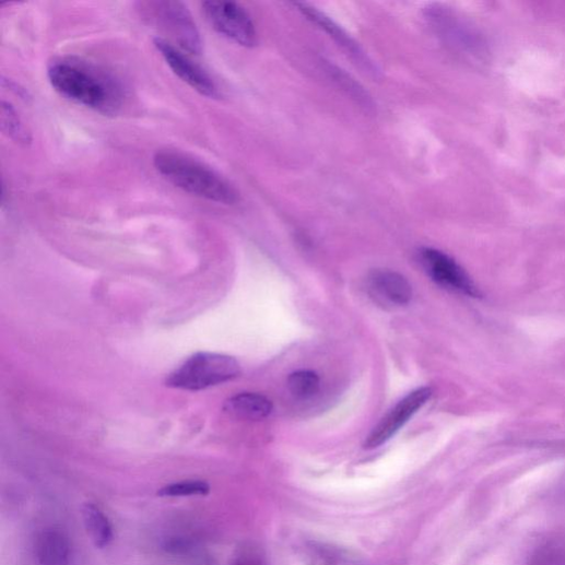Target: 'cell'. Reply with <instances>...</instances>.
<instances>
[{"label":"cell","mask_w":565,"mask_h":565,"mask_svg":"<svg viewBox=\"0 0 565 565\" xmlns=\"http://www.w3.org/2000/svg\"><path fill=\"white\" fill-rule=\"evenodd\" d=\"M48 79L63 97L101 113L118 115L125 101L119 80L103 68L81 58L60 57L48 66Z\"/></svg>","instance_id":"cell-1"},{"label":"cell","mask_w":565,"mask_h":565,"mask_svg":"<svg viewBox=\"0 0 565 565\" xmlns=\"http://www.w3.org/2000/svg\"><path fill=\"white\" fill-rule=\"evenodd\" d=\"M374 295L390 304L408 305L413 296L412 286L401 274L390 270H376L368 278Z\"/></svg>","instance_id":"cell-11"},{"label":"cell","mask_w":565,"mask_h":565,"mask_svg":"<svg viewBox=\"0 0 565 565\" xmlns=\"http://www.w3.org/2000/svg\"><path fill=\"white\" fill-rule=\"evenodd\" d=\"M432 389H416L398 402L376 425L365 442V448L380 447L391 439L431 399Z\"/></svg>","instance_id":"cell-6"},{"label":"cell","mask_w":565,"mask_h":565,"mask_svg":"<svg viewBox=\"0 0 565 565\" xmlns=\"http://www.w3.org/2000/svg\"><path fill=\"white\" fill-rule=\"evenodd\" d=\"M85 529L96 548H106L113 540V528L107 516L94 504H85L82 509Z\"/></svg>","instance_id":"cell-13"},{"label":"cell","mask_w":565,"mask_h":565,"mask_svg":"<svg viewBox=\"0 0 565 565\" xmlns=\"http://www.w3.org/2000/svg\"><path fill=\"white\" fill-rule=\"evenodd\" d=\"M420 260L426 273L438 285L473 297L480 295L469 274L447 255L435 249L424 248L420 251Z\"/></svg>","instance_id":"cell-7"},{"label":"cell","mask_w":565,"mask_h":565,"mask_svg":"<svg viewBox=\"0 0 565 565\" xmlns=\"http://www.w3.org/2000/svg\"><path fill=\"white\" fill-rule=\"evenodd\" d=\"M242 374L239 363L229 356L199 353L172 373L168 387L198 391L236 379Z\"/></svg>","instance_id":"cell-3"},{"label":"cell","mask_w":565,"mask_h":565,"mask_svg":"<svg viewBox=\"0 0 565 565\" xmlns=\"http://www.w3.org/2000/svg\"><path fill=\"white\" fill-rule=\"evenodd\" d=\"M154 165L167 181L192 196L221 204H235L239 199L237 190L227 179L184 153L158 151Z\"/></svg>","instance_id":"cell-2"},{"label":"cell","mask_w":565,"mask_h":565,"mask_svg":"<svg viewBox=\"0 0 565 565\" xmlns=\"http://www.w3.org/2000/svg\"><path fill=\"white\" fill-rule=\"evenodd\" d=\"M142 8L149 20L169 35L178 48L192 55L201 52L200 34L191 14L183 3L151 2L142 4Z\"/></svg>","instance_id":"cell-4"},{"label":"cell","mask_w":565,"mask_h":565,"mask_svg":"<svg viewBox=\"0 0 565 565\" xmlns=\"http://www.w3.org/2000/svg\"><path fill=\"white\" fill-rule=\"evenodd\" d=\"M35 556L38 565H70L71 541L61 530L45 529L36 538Z\"/></svg>","instance_id":"cell-10"},{"label":"cell","mask_w":565,"mask_h":565,"mask_svg":"<svg viewBox=\"0 0 565 565\" xmlns=\"http://www.w3.org/2000/svg\"><path fill=\"white\" fill-rule=\"evenodd\" d=\"M0 126L2 132L15 143L28 146L33 139L25 123L22 121L16 108L7 101L2 102V109H0Z\"/></svg>","instance_id":"cell-14"},{"label":"cell","mask_w":565,"mask_h":565,"mask_svg":"<svg viewBox=\"0 0 565 565\" xmlns=\"http://www.w3.org/2000/svg\"><path fill=\"white\" fill-rule=\"evenodd\" d=\"M202 13L212 28L225 38L247 48L258 44V33L250 15L232 2H203Z\"/></svg>","instance_id":"cell-5"},{"label":"cell","mask_w":565,"mask_h":565,"mask_svg":"<svg viewBox=\"0 0 565 565\" xmlns=\"http://www.w3.org/2000/svg\"><path fill=\"white\" fill-rule=\"evenodd\" d=\"M294 7L308 21L317 25L321 31L328 34L339 46H341L354 62L370 75H377L378 69L374 61L368 57L364 49L357 44L341 26H338L332 20L319 12L317 9L304 4L296 3Z\"/></svg>","instance_id":"cell-9"},{"label":"cell","mask_w":565,"mask_h":565,"mask_svg":"<svg viewBox=\"0 0 565 565\" xmlns=\"http://www.w3.org/2000/svg\"><path fill=\"white\" fill-rule=\"evenodd\" d=\"M162 548L168 554L185 556L195 551L196 544L185 535L173 534L163 539Z\"/></svg>","instance_id":"cell-17"},{"label":"cell","mask_w":565,"mask_h":565,"mask_svg":"<svg viewBox=\"0 0 565 565\" xmlns=\"http://www.w3.org/2000/svg\"><path fill=\"white\" fill-rule=\"evenodd\" d=\"M231 565H267L263 558L254 551L242 552Z\"/></svg>","instance_id":"cell-18"},{"label":"cell","mask_w":565,"mask_h":565,"mask_svg":"<svg viewBox=\"0 0 565 565\" xmlns=\"http://www.w3.org/2000/svg\"><path fill=\"white\" fill-rule=\"evenodd\" d=\"M210 493V486L202 481H187L166 485L158 495L161 497H193L205 496Z\"/></svg>","instance_id":"cell-16"},{"label":"cell","mask_w":565,"mask_h":565,"mask_svg":"<svg viewBox=\"0 0 565 565\" xmlns=\"http://www.w3.org/2000/svg\"><path fill=\"white\" fill-rule=\"evenodd\" d=\"M287 385L294 397L309 399L319 391L320 379L314 372L299 370L290 376Z\"/></svg>","instance_id":"cell-15"},{"label":"cell","mask_w":565,"mask_h":565,"mask_svg":"<svg viewBox=\"0 0 565 565\" xmlns=\"http://www.w3.org/2000/svg\"><path fill=\"white\" fill-rule=\"evenodd\" d=\"M224 410L239 419L259 421L272 413L273 404L262 395L240 393L229 399L225 403Z\"/></svg>","instance_id":"cell-12"},{"label":"cell","mask_w":565,"mask_h":565,"mask_svg":"<svg viewBox=\"0 0 565 565\" xmlns=\"http://www.w3.org/2000/svg\"><path fill=\"white\" fill-rule=\"evenodd\" d=\"M154 45L173 72L199 94L209 98L220 96L213 79L170 42L155 38Z\"/></svg>","instance_id":"cell-8"}]
</instances>
